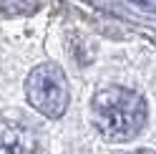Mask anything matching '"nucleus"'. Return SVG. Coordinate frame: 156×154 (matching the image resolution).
<instances>
[{
    "label": "nucleus",
    "instance_id": "2",
    "mask_svg": "<svg viewBox=\"0 0 156 154\" xmlns=\"http://www.w3.org/2000/svg\"><path fill=\"white\" fill-rule=\"evenodd\" d=\"M25 94L30 106L48 119L63 116L68 106V79L55 63H41L25 81Z\"/></svg>",
    "mask_w": 156,
    "mask_h": 154
},
{
    "label": "nucleus",
    "instance_id": "1",
    "mask_svg": "<svg viewBox=\"0 0 156 154\" xmlns=\"http://www.w3.org/2000/svg\"><path fill=\"white\" fill-rule=\"evenodd\" d=\"M93 127L108 141H129L146 124V101L123 86H108L93 96Z\"/></svg>",
    "mask_w": 156,
    "mask_h": 154
},
{
    "label": "nucleus",
    "instance_id": "3",
    "mask_svg": "<svg viewBox=\"0 0 156 154\" xmlns=\"http://www.w3.org/2000/svg\"><path fill=\"white\" fill-rule=\"evenodd\" d=\"M35 129L25 119L5 116L0 121V154H35Z\"/></svg>",
    "mask_w": 156,
    "mask_h": 154
},
{
    "label": "nucleus",
    "instance_id": "5",
    "mask_svg": "<svg viewBox=\"0 0 156 154\" xmlns=\"http://www.w3.org/2000/svg\"><path fill=\"white\" fill-rule=\"evenodd\" d=\"M136 154H156V152H146V149H144V152H136Z\"/></svg>",
    "mask_w": 156,
    "mask_h": 154
},
{
    "label": "nucleus",
    "instance_id": "6",
    "mask_svg": "<svg viewBox=\"0 0 156 154\" xmlns=\"http://www.w3.org/2000/svg\"><path fill=\"white\" fill-rule=\"evenodd\" d=\"M136 3H144V0H136Z\"/></svg>",
    "mask_w": 156,
    "mask_h": 154
},
{
    "label": "nucleus",
    "instance_id": "4",
    "mask_svg": "<svg viewBox=\"0 0 156 154\" xmlns=\"http://www.w3.org/2000/svg\"><path fill=\"white\" fill-rule=\"evenodd\" d=\"M41 8V0H0V15H30Z\"/></svg>",
    "mask_w": 156,
    "mask_h": 154
}]
</instances>
